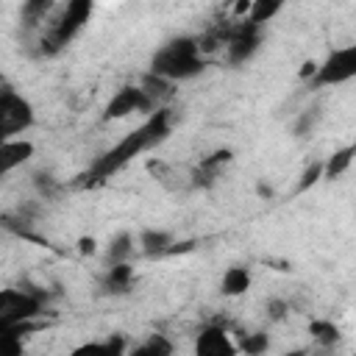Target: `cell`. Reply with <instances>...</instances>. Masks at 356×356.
<instances>
[{
  "label": "cell",
  "mask_w": 356,
  "mask_h": 356,
  "mask_svg": "<svg viewBox=\"0 0 356 356\" xmlns=\"http://www.w3.org/2000/svg\"><path fill=\"white\" fill-rule=\"evenodd\" d=\"M134 253V236L128 231H120L117 236H111V242L106 245V264H117V261H128Z\"/></svg>",
  "instance_id": "ac0fdd59"
},
{
  "label": "cell",
  "mask_w": 356,
  "mask_h": 356,
  "mask_svg": "<svg viewBox=\"0 0 356 356\" xmlns=\"http://www.w3.org/2000/svg\"><path fill=\"white\" fill-rule=\"evenodd\" d=\"M147 172L156 178V184H161L167 192H186L192 189L189 184V172H181L175 164L164 161V159H147Z\"/></svg>",
  "instance_id": "8fae6325"
},
{
  "label": "cell",
  "mask_w": 356,
  "mask_h": 356,
  "mask_svg": "<svg viewBox=\"0 0 356 356\" xmlns=\"http://www.w3.org/2000/svg\"><path fill=\"white\" fill-rule=\"evenodd\" d=\"M353 145H345V147H339V150H334L325 161H323V178H328V181H334V178H339L348 167H350V161H353Z\"/></svg>",
  "instance_id": "e0dca14e"
},
{
  "label": "cell",
  "mask_w": 356,
  "mask_h": 356,
  "mask_svg": "<svg viewBox=\"0 0 356 356\" xmlns=\"http://www.w3.org/2000/svg\"><path fill=\"white\" fill-rule=\"evenodd\" d=\"M28 328H11L0 334V356H17L22 350V334Z\"/></svg>",
  "instance_id": "603a6c76"
},
{
  "label": "cell",
  "mask_w": 356,
  "mask_h": 356,
  "mask_svg": "<svg viewBox=\"0 0 356 356\" xmlns=\"http://www.w3.org/2000/svg\"><path fill=\"white\" fill-rule=\"evenodd\" d=\"M270 192H273V189H270V186H264V184H259V195H261V197H264V195H267V197H270Z\"/></svg>",
  "instance_id": "4dcf8cb0"
},
{
  "label": "cell",
  "mask_w": 356,
  "mask_h": 356,
  "mask_svg": "<svg viewBox=\"0 0 356 356\" xmlns=\"http://www.w3.org/2000/svg\"><path fill=\"white\" fill-rule=\"evenodd\" d=\"M317 181H323V161H314V164H309V167L303 170L300 181H298V192H306V189H312Z\"/></svg>",
  "instance_id": "484cf974"
},
{
  "label": "cell",
  "mask_w": 356,
  "mask_h": 356,
  "mask_svg": "<svg viewBox=\"0 0 356 356\" xmlns=\"http://www.w3.org/2000/svg\"><path fill=\"white\" fill-rule=\"evenodd\" d=\"M170 125H172V108L161 106V108L150 111V117H147L136 131H131L122 142H117L108 153H103V156L92 164V170L83 175V178H86L83 184H97V181L114 175L117 170H122V167H125L128 161H134L139 153L156 147L161 139H167Z\"/></svg>",
  "instance_id": "6da1fadb"
},
{
  "label": "cell",
  "mask_w": 356,
  "mask_h": 356,
  "mask_svg": "<svg viewBox=\"0 0 356 356\" xmlns=\"http://www.w3.org/2000/svg\"><path fill=\"white\" fill-rule=\"evenodd\" d=\"M314 67H317V61H306V64H303V70H300V78H303V81H309V78L314 75Z\"/></svg>",
  "instance_id": "f546056e"
},
{
  "label": "cell",
  "mask_w": 356,
  "mask_h": 356,
  "mask_svg": "<svg viewBox=\"0 0 356 356\" xmlns=\"http://www.w3.org/2000/svg\"><path fill=\"white\" fill-rule=\"evenodd\" d=\"M267 348H270L267 334H242V342L236 345V350H245V353H250V356H259V353H264Z\"/></svg>",
  "instance_id": "cb8c5ba5"
},
{
  "label": "cell",
  "mask_w": 356,
  "mask_h": 356,
  "mask_svg": "<svg viewBox=\"0 0 356 356\" xmlns=\"http://www.w3.org/2000/svg\"><path fill=\"white\" fill-rule=\"evenodd\" d=\"M95 250H97V242H95L92 236H81V239H78V253H81V256H92Z\"/></svg>",
  "instance_id": "f1b7e54d"
},
{
  "label": "cell",
  "mask_w": 356,
  "mask_h": 356,
  "mask_svg": "<svg viewBox=\"0 0 356 356\" xmlns=\"http://www.w3.org/2000/svg\"><path fill=\"white\" fill-rule=\"evenodd\" d=\"M134 353H136V356H167V353H172V342L164 339L161 334H153V337H150L145 345H139Z\"/></svg>",
  "instance_id": "7402d4cb"
},
{
  "label": "cell",
  "mask_w": 356,
  "mask_h": 356,
  "mask_svg": "<svg viewBox=\"0 0 356 356\" xmlns=\"http://www.w3.org/2000/svg\"><path fill=\"white\" fill-rule=\"evenodd\" d=\"M203 70H206V58H203L195 36H175L167 44H161L150 58V72L161 75L172 83L195 78Z\"/></svg>",
  "instance_id": "7a4b0ae2"
},
{
  "label": "cell",
  "mask_w": 356,
  "mask_h": 356,
  "mask_svg": "<svg viewBox=\"0 0 356 356\" xmlns=\"http://www.w3.org/2000/svg\"><path fill=\"white\" fill-rule=\"evenodd\" d=\"M317 120H320V111L317 108H306L303 114H300V120H298V125H295V131H298V136H306L314 125H317Z\"/></svg>",
  "instance_id": "83f0119b"
},
{
  "label": "cell",
  "mask_w": 356,
  "mask_h": 356,
  "mask_svg": "<svg viewBox=\"0 0 356 356\" xmlns=\"http://www.w3.org/2000/svg\"><path fill=\"white\" fill-rule=\"evenodd\" d=\"M156 111L153 103L147 100V95L142 92V86L136 83H128L122 89H117L111 95V100L106 103V111H103V120H125L131 114H150Z\"/></svg>",
  "instance_id": "ba28073f"
},
{
  "label": "cell",
  "mask_w": 356,
  "mask_h": 356,
  "mask_svg": "<svg viewBox=\"0 0 356 356\" xmlns=\"http://www.w3.org/2000/svg\"><path fill=\"white\" fill-rule=\"evenodd\" d=\"M36 122V111L28 97L11 86H0V142L25 134Z\"/></svg>",
  "instance_id": "5b68a950"
},
{
  "label": "cell",
  "mask_w": 356,
  "mask_h": 356,
  "mask_svg": "<svg viewBox=\"0 0 356 356\" xmlns=\"http://www.w3.org/2000/svg\"><path fill=\"white\" fill-rule=\"evenodd\" d=\"M175 242V236L170 231H161V228H145L139 236H136V245L139 250L147 256V259H161L167 256L170 245Z\"/></svg>",
  "instance_id": "5bb4252c"
},
{
  "label": "cell",
  "mask_w": 356,
  "mask_h": 356,
  "mask_svg": "<svg viewBox=\"0 0 356 356\" xmlns=\"http://www.w3.org/2000/svg\"><path fill=\"white\" fill-rule=\"evenodd\" d=\"M250 289V270L245 264H234L222 273V281H220V292L225 298H239Z\"/></svg>",
  "instance_id": "2e32d148"
},
{
  "label": "cell",
  "mask_w": 356,
  "mask_h": 356,
  "mask_svg": "<svg viewBox=\"0 0 356 356\" xmlns=\"http://www.w3.org/2000/svg\"><path fill=\"white\" fill-rule=\"evenodd\" d=\"M353 75H356V47L348 44V47L331 50L314 67V75L309 78V86H314V89H320V86H339V83L350 81Z\"/></svg>",
  "instance_id": "8992f818"
},
{
  "label": "cell",
  "mask_w": 356,
  "mask_h": 356,
  "mask_svg": "<svg viewBox=\"0 0 356 356\" xmlns=\"http://www.w3.org/2000/svg\"><path fill=\"white\" fill-rule=\"evenodd\" d=\"M139 86H142V92L147 95V100L153 103V108H161V106H164V103H167V100L175 95L172 81H167V78H161V75H153V72L142 75Z\"/></svg>",
  "instance_id": "9a60e30c"
},
{
  "label": "cell",
  "mask_w": 356,
  "mask_h": 356,
  "mask_svg": "<svg viewBox=\"0 0 356 356\" xmlns=\"http://www.w3.org/2000/svg\"><path fill=\"white\" fill-rule=\"evenodd\" d=\"M53 3H56V0H25V6H22V19H25V25H28V28L39 25V22L50 14Z\"/></svg>",
  "instance_id": "ffe728a7"
},
{
  "label": "cell",
  "mask_w": 356,
  "mask_h": 356,
  "mask_svg": "<svg viewBox=\"0 0 356 356\" xmlns=\"http://www.w3.org/2000/svg\"><path fill=\"white\" fill-rule=\"evenodd\" d=\"M281 8H284V0H250L245 19H250L253 25H264V22H270Z\"/></svg>",
  "instance_id": "d6986e66"
},
{
  "label": "cell",
  "mask_w": 356,
  "mask_h": 356,
  "mask_svg": "<svg viewBox=\"0 0 356 356\" xmlns=\"http://www.w3.org/2000/svg\"><path fill=\"white\" fill-rule=\"evenodd\" d=\"M103 292L108 295H125L134 286V267L128 261H117V264H106V273L100 278Z\"/></svg>",
  "instance_id": "4fadbf2b"
},
{
  "label": "cell",
  "mask_w": 356,
  "mask_h": 356,
  "mask_svg": "<svg viewBox=\"0 0 356 356\" xmlns=\"http://www.w3.org/2000/svg\"><path fill=\"white\" fill-rule=\"evenodd\" d=\"M225 53L231 64H245L261 44V25H253L250 19L231 22L225 28Z\"/></svg>",
  "instance_id": "52a82bcc"
},
{
  "label": "cell",
  "mask_w": 356,
  "mask_h": 356,
  "mask_svg": "<svg viewBox=\"0 0 356 356\" xmlns=\"http://www.w3.org/2000/svg\"><path fill=\"white\" fill-rule=\"evenodd\" d=\"M33 184H36V189H39V195H42L44 200H56L58 192H61V184H58L53 175H47V172H36V175H33Z\"/></svg>",
  "instance_id": "d4e9b609"
},
{
  "label": "cell",
  "mask_w": 356,
  "mask_h": 356,
  "mask_svg": "<svg viewBox=\"0 0 356 356\" xmlns=\"http://www.w3.org/2000/svg\"><path fill=\"white\" fill-rule=\"evenodd\" d=\"M31 156H33V142H28L22 136L0 142V178H6L8 172H14L25 161H31Z\"/></svg>",
  "instance_id": "7c38bea8"
},
{
  "label": "cell",
  "mask_w": 356,
  "mask_h": 356,
  "mask_svg": "<svg viewBox=\"0 0 356 356\" xmlns=\"http://www.w3.org/2000/svg\"><path fill=\"white\" fill-rule=\"evenodd\" d=\"M92 8H95V0H67L58 22H53V28L44 33L42 39V50L44 53H56L61 50L92 17Z\"/></svg>",
  "instance_id": "277c9868"
},
{
  "label": "cell",
  "mask_w": 356,
  "mask_h": 356,
  "mask_svg": "<svg viewBox=\"0 0 356 356\" xmlns=\"http://www.w3.org/2000/svg\"><path fill=\"white\" fill-rule=\"evenodd\" d=\"M231 161V150H214V153H209L206 159H200V164L189 172V184H192V189H209V186H214L217 184V178H220V172H222V167Z\"/></svg>",
  "instance_id": "30bf717a"
},
{
  "label": "cell",
  "mask_w": 356,
  "mask_h": 356,
  "mask_svg": "<svg viewBox=\"0 0 356 356\" xmlns=\"http://www.w3.org/2000/svg\"><path fill=\"white\" fill-rule=\"evenodd\" d=\"M44 309V292L36 286L0 289V334L11 328H31V320Z\"/></svg>",
  "instance_id": "3957f363"
},
{
  "label": "cell",
  "mask_w": 356,
  "mask_h": 356,
  "mask_svg": "<svg viewBox=\"0 0 356 356\" xmlns=\"http://www.w3.org/2000/svg\"><path fill=\"white\" fill-rule=\"evenodd\" d=\"M309 334L320 342V345H337L339 342V328L331 320H312L309 323Z\"/></svg>",
  "instance_id": "44dd1931"
},
{
  "label": "cell",
  "mask_w": 356,
  "mask_h": 356,
  "mask_svg": "<svg viewBox=\"0 0 356 356\" xmlns=\"http://www.w3.org/2000/svg\"><path fill=\"white\" fill-rule=\"evenodd\" d=\"M195 353L200 356H234L236 345L231 342V334L225 331L222 323H209L195 342Z\"/></svg>",
  "instance_id": "9c48e42d"
},
{
  "label": "cell",
  "mask_w": 356,
  "mask_h": 356,
  "mask_svg": "<svg viewBox=\"0 0 356 356\" xmlns=\"http://www.w3.org/2000/svg\"><path fill=\"white\" fill-rule=\"evenodd\" d=\"M264 312H267V320L281 323V320H286V314H289V303H286L284 298H270L267 306H264Z\"/></svg>",
  "instance_id": "4316f807"
}]
</instances>
